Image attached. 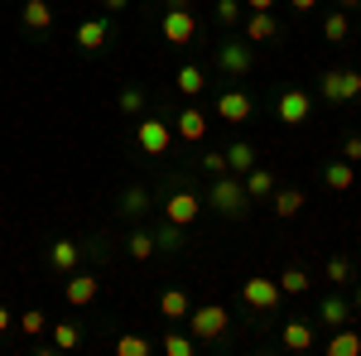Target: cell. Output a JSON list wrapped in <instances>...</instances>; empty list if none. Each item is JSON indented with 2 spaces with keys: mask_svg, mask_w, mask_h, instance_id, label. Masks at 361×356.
<instances>
[{
  "mask_svg": "<svg viewBox=\"0 0 361 356\" xmlns=\"http://www.w3.org/2000/svg\"><path fill=\"white\" fill-rule=\"evenodd\" d=\"M188 332H193L197 352L207 347V352H226L231 347V308L222 299H207V303H193V313L183 318Z\"/></svg>",
  "mask_w": 361,
  "mask_h": 356,
  "instance_id": "cell-1",
  "label": "cell"
},
{
  "mask_svg": "<svg viewBox=\"0 0 361 356\" xmlns=\"http://www.w3.org/2000/svg\"><path fill=\"white\" fill-rule=\"evenodd\" d=\"M202 202L217 212L222 221H246L250 217V192H246V183L236 178V173H222V178H207V192H202Z\"/></svg>",
  "mask_w": 361,
  "mask_h": 356,
  "instance_id": "cell-2",
  "label": "cell"
},
{
  "mask_svg": "<svg viewBox=\"0 0 361 356\" xmlns=\"http://www.w3.org/2000/svg\"><path fill=\"white\" fill-rule=\"evenodd\" d=\"M135 149L145 154V159H169V149H173V121H169V106L159 111H145V116H135Z\"/></svg>",
  "mask_w": 361,
  "mask_h": 356,
  "instance_id": "cell-3",
  "label": "cell"
},
{
  "mask_svg": "<svg viewBox=\"0 0 361 356\" xmlns=\"http://www.w3.org/2000/svg\"><path fill=\"white\" fill-rule=\"evenodd\" d=\"M236 299H241V308H246L255 323H270L279 313V303H284V294H279V284L270 274H250V279H241Z\"/></svg>",
  "mask_w": 361,
  "mask_h": 356,
  "instance_id": "cell-4",
  "label": "cell"
},
{
  "mask_svg": "<svg viewBox=\"0 0 361 356\" xmlns=\"http://www.w3.org/2000/svg\"><path fill=\"white\" fill-rule=\"evenodd\" d=\"M313 97L328 102V106L361 102V68H323V73H318V87H313Z\"/></svg>",
  "mask_w": 361,
  "mask_h": 356,
  "instance_id": "cell-5",
  "label": "cell"
},
{
  "mask_svg": "<svg viewBox=\"0 0 361 356\" xmlns=\"http://www.w3.org/2000/svg\"><path fill=\"white\" fill-rule=\"evenodd\" d=\"M212 63H217V73H222L226 82H241V78L255 73V44H250L246 34H241V39L226 34L222 44H217V54H212Z\"/></svg>",
  "mask_w": 361,
  "mask_h": 356,
  "instance_id": "cell-6",
  "label": "cell"
},
{
  "mask_svg": "<svg viewBox=\"0 0 361 356\" xmlns=\"http://www.w3.org/2000/svg\"><path fill=\"white\" fill-rule=\"evenodd\" d=\"M313 106H318V97H313L308 87H279L275 102H270V116H275V125L294 130V125H308Z\"/></svg>",
  "mask_w": 361,
  "mask_h": 356,
  "instance_id": "cell-7",
  "label": "cell"
},
{
  "mask_svg": "<svg viewBox=\"0 0 361 356\" xmlns=\"http://www.w3.org/2000/svg\"><path fill=\"white\" fill-rule=\"evenodd\" d=\"M116 39V15H87V20H78V29H73V44H78V54L87 58H102L106 49H111Z\"/></svg>",
  "mask_w": 361,
  "mask_h": 356,
  "instance_id": "cell-8",
  "label": "cell"
},
{
  "mask_svg": "<svg viewBox=\"0 0 361 356\" xmlns=\"http://www.w3.org/2000/svg\"><path fill=\"white\" fill-rule=\"evenodd\" d=\"M197 39H202V25H197L193 5H188V10H164V15H159V44H164V49H193Z\"/></svg>",
  "mask_w": 361,
  "mask_h": 356,
  "instance_id": "cell-9",
  "label": "cell"
},
{
  "mask_svg": "<svg viewBox=\"0 0 361 356\" xmlns=\"http://www.w3.org/2000/svg\"><path fill=\"white\" fill-rule=\"evenodd\" d=\"M212 111H217V121H226V125H250L255 121V92H246L241 82H226L212 97Z\"/></svg>",
  "mask_w": 361,
  "mask_h": 356,
  "instance_id": "cell-10",
  "label": "cell"
},
{
  "mask_svg": "<svg viewBox=\"0 0 361 356\" xmlns=\"http://www.w3.org/2000/svg\"><path fill=\"white\" fill-rule=\"evenodd\" d=\"M154 207H159V202H154V188H149V183H130V188H121V197H116V217L130 221V226H135V221H149Z\"/></svg>",
  "mask_w": 361,
  "mask_h": 356,
  "instance_id": "cell-11",
  "label": "cell"
},
{
  "mask_svg": "<svg viewBox=\"0 0 361 356\" xmlns=\"http://www.w3.org/2000/svg\"><path fill=\"white\" fill-rule=\"evenodd\" d=\"M352 318H357V313H352V294L328 284V294H318V313H313V323L333 332V328H347Z\"/></svg>",
  "mask_w": 361,
  "mask_h": 356,
  "instance_id": "cell-12",
  "label": "cell"
},
{
  "mask_svg": "<svg viewBox=\"0 0 361 356\" xmlns=\"http://www.w3.org/2000/svg\"><path fill=\"white\" fill-rule=\"evenodd\" d=\"M82 260H87V246H82V241H73V236H54V241H49V250H44L49 274H63V279L78 270Z\"/></svg>",
  "mask_w": 361,
  "mask_h": 356,
  "instance_id": "cell-13",
  "label": "cell"
},
{
  "mask_svg": "<svg viewBox=\"0 0 361 356\" xmlns=\"http://www.w3.org/2000/svg\"><path fill=\"white\" fill-rule=\"evenodd\" d=\"M169 121H173V140H183V145H202L207 140V116L197 111V102L169 106Z\"/></svg>",
  "mask_w": 361,
  "mask_h": 356,
  "instance_id": "cell-14",
  "label": "cell"
},
{
  "mask_svg": "<svg viewBox=\"0 0 361 356\" xmlns=\"http://www.w3.org/2000/svg\"><path fill=\"white\" fill-rule=\"evenodd\" d=\"M318 347V323L313 318H284L279 323V352H313Z\"/></svg>",
  "mask_w": 361,
  "mask_h": 356,
  "instance_id": "cell-15",
  "label": "cell"
},
{
  "mask_svg": "<svg viewBox=\"0 0 361 356\" xmlns=\"http://www.w3.org/2000/svg\"><path fill=\"white\" fill-rule=\"evenodd\" d=\"M241 29H246V39L255 44V49H260V44H279V39H284V25L275 20V10H246Z\"/></svg>",
  "mask_w": 361,
  "mask_h": 356,
  "instance_id": "cell-16",
  "label": "cell"
},
{
  "mask_svg": "<svg viewBox=\"0 0 361 356\" xmlns=\"http://www.w3.org/2000/svg\"><path fill=\"white\" fill-rule=\"evenodd\" d=\"M97 294H102V279L87 270H73L68 279H63V299H68V308H87V303H97Z\"/></svg>",
  "mask_w": 361,
  "mask_h": 356,
  "instance_id": "cell-17",
  "label": "cell"
},
{
  "mask_svg": "<svg viewBox=\"0 0 361 356\" xmlns=\"http://www.w3.org/2000/svg\"><path fill=\"white\" fill-rule=\"evenodd\" d=\"M20 29H25L29 39H49V29H54V5H49V0H25V5H20Z\"/></svg>",
  "mask_w": 361,
  "mask_h": 356,
  "instance_id": "cell-18",
  "label": "cell"
},
{
  "mask_svg": "<svg viewBox=\"0 0 361 356\" xmlns=\"http://www.w3.org/2000/svg\"><path fill=\"white\" fill-rule=\"evenodd\" d=\"M318 178L328 192H352L361 183V168L347 164V159H328V164H318Z\"/></svg>",
  "mask_w": 361,
  "mask_h": 356,
  "instance_id": "cell-19",
  "label": "cell"
},
{
  "mask_svg": "<svg viewBox=\"0 0 361 356\" xmlns=\"http://www.w3.org/2000/svg\"><path fill=\"white\" fill-rule=\"evenodd\" d=\"M149 231H154L159 255H178V250L188 246V226H178V221H169V217H149Z\"/></svg>",
  "mask_w": 361,
  "mask_h": 356,
  "instance_id": "cell-20",
  "label": "cell"
},
{
  "mask_svg": "<svg viewBox=\"0 0 361 356\" xmlns=\"http://www.w3.org/2000/svg\"><path fill=\"white\" fill-rule=\"evenodd\" d=\"M304 188H294V183H279L275 192H270V212H275L279 221H294L299 212H304Z\"/></svg>",
  "mask_w": 361,
  "mask_h": 356,
  "instance_id": "cell-21",
  "label": "cell"
},
{
  "mask_svg": "<svg viewBox=\"0 0 361 356\" xmlns=\"http://www.w3.org/2000/svg\"><path fill=\"white\" fill-rule=\"evenodd\" d=\"M154 308H159V318H164V323H183V318L193 313V299H188V289L169 284L164 294H159V303H154Z\"/></svg>",
  "mask_w": 361,
  "mask_h": 356,
  "instance_id": "cell-22",
  "label": "cell"
},
{
  "mask_svg": "<svg viewBox=\"0 0 361 356\" xmlns=\"http://www.w3.org/2000/svg\"><path fill=\"white\" fill-rule=\"evenodd\" d=\"M222 154H226V173H236V178H241L246 168L260 164V149H255V140H231Z\"/></svg>",
  "mask_w": 361,
  "mask_h": 356,
  "instance_id": "cell-23",
  "label": "cell"
},
{
  "mask_svg": "<svg viewBox=\"0 0 361 356\" xmlns=\"http://www.w3.org/2000/svg\"><path fill=\"white\" fill-rule=\"evenodd\" d=\"M241 183H246V192H250V202H270V192L279 188L275 168H265V164H255V168H246V173H241Z\"/></svg>",
  "mask_w": 361,
  "mask_h": 356,
  "instance_id": "cell-24",
  "label": "cell"
},
{
  "mask_svg": "<svg viewBox=\"0 0 361 356\" xmlns=\"http://www.w3.org/2000/svg\"><path fill=\"white\" fill-rule=\"evenodd\" d=\"M126 255H130L135 265H145V260H154V255H159V246H154V231H149L145 221H135V226H130V236H126Z\"/></svg>",
  "mask_w": 361,
  "mask_h": 356,
  "instance_id": "cell-25",
  "label": "cell"
},
{
  "mask_svg": "<svg viewBox=\"0 0 361 356\" xmlns=\"http://www.w3.org/2000/svg\"><path fill=\"white\" fill-rule=\"evenodd\" d=\"M149 111V92L140 82H126L121 92H116V116H126V121H135V116H145Z\"/></svg>",
  "mask_w": 361,
  "mask_h": 356,
  "instance_id": "cell-26",
  "label": "cell"
},
{
  "mask_svg": "<svg viewBox=\"0 0 361 356\" xmlns=\"http://www.w3.org/2000/svg\"><path fill=\"white\" fill-rule=\"evenodd\" d=\"M323 279H328L333 289H352V284H357V260H352V255H328Z\"/></svg>",
  "mask_w": 361,
  "mask_h": 356,
  "instance_id": "cell-27",
  "label": "cell"
},
{
  "mask_svg": "<svg viewBox=\"0 0 361 356\" xmlns=\"http://www.w3.org/2000/svg\"><path fill=\"white\" fill-rule=\"evenodd\" d=\"M323 44H347V39H352V10H328V15H323Z\"/></svg>",
  "mask_w": 361,
  "mask_h": 356,
  "instance_id": "cell-28",
  "label": "cell"
},
{
  "mask_svg": "<svg viewBox=\"0 0 361 356\" xmlns=\"http://www.w3.org/2000/svg\"><path fill=\"white\" fill-rule=\"evenodd\" d=\"M173 92H183V97H202L207 92V68H197V63H183L178 73H173Z\"/></svg>",
  "mask_w": 361,
  "mask_h": 356,
  "instance_id": "cell-29",
  "label": "cell"
},
{
  "mask_svg": "<svg viewBox=\"0 0 361 356\" xmlns=\"http://www.w3.org/2000/svg\"><path fill=\"white\" fill-rule=\"evenodd\" d=\"M275 284H279V294H284V299H299V294H308V284H313V279H308V270L299 265V260H289V265L279 270Z\"/></svg>",
  "mask_w": 361,
  "mask_h": 356,
  "instance_id": "cell-30",
  "label": "cell"
},
{
  "mask_svg": "<svg viewBox=\"0 0 361 356\" xmlns=\"http://www.w3.org/2000/svg\"><path fill=\"white\" fill-rule=\"evenodd\" d=\"M159 352L164 356H197V342H193V332H178V323H169L164 337H159Z\"/></svg>",
  "mask_w": 361,
  "mask_h": 356,
  "instance_id": "cell-31",
  "label": "cell"
},
{
  "mask_svg": "<svg viewBox=\"0 0 361 356\" xmlns=\"http://www.w3.org/2000/svg\"><path fill=\"white\" fill-rule=\"evenodd\" d=\"M49 332H54V347H58V352H78V347H82V323H78V318L49 323Z\"/></svg>",
  "mask_w": 361,
  "mask_h": 356,
  "instance_id": "cell-32",
  "label": "cell"
},
{
  "mask_svg": "<svg viewBox=\"0 0 361 356\" xmlns=\"http://www.w3.org/2000/svg\"><path fill=\"white\" fill-rule=\"evenodd\" d=\"M116 356H154V337H140V332H116Z\"/></svg>",
  "mask_w": 361,
  "mask_h": 356,
  "instance_id": "cell-33",
  "label": "cell"
},
{
  "mask_svg": "<svg viewBox=\"0 0 361 356\" xmlns=\"http://www.w3.org/2000/svg\"><path fill=\"white\" fill-rule=\"evenodd\" d=\"M183 168H193V173H202V178H222V173H226V154H222V149H202V154L188 159Z\"/></svg>",
  "mask_w": 361,
  "mask_h": 356,
  "instance_id": "cell-34",
  "label": "cell"
},
{
  "mask_svg": "<svg viewBox=\"0 0 361 356\" xmlns=\"http://www.w3.org/2000/svg\"><path fill=\"white\" fill-rule=\"evenodd\" d=\"M328 356H361V337L352 328H333V337H328Z\"/></svg>",
  "mask_w": 361,
  "mask_h": 356,
  "instance_id": "cell-35",
  "label": "cell"
},
{
  "mask_svg": "<svg viewBox=\"0 0 361 356\" xmlns=\"http://www.w3.org/2000/svg\"><path fill=\"white\" fill-rule=\"evenodd\" d=\"M212 15H217L222 29H236L241 20H246V5H241V0H212Z\"/></svg>",
  "mask_w": 361,
  "mask_h": 356,
  "instance_id": "cell-36",
  "label": "cell"
},
{
  "mask_svg": "<svg viewBox=\"0 0 361 356\" xmlns=\"http://www.w3.org/2000/svg\"><path fill=\"white\" fill-rule=\"evenodd\" d=\"M15 328H20V332H25V337H29V342H34L39 332L49 328V318H44V308H25V313L15 318Z\"/></svg>",
  "mask_w": 361,
  "mask_h": 356,
  "instance_id": "cell-37",
  "label": "cell"
},
{
  "mask_svg": "<svg viewBox=\"0 0 361 356\" xmlns=\"http://www.w3.org/2000/svg\"><path fill=\"white\" fill-rule=\"evenodd\" d=\"M342 159L361 168V135H347V140H342Z\"/></svg>",
  "mask_w": 361,
  "mask_h": 356,
  "instance_id": "cell-38",
  "label": "cell"
},
{
  "mask_svg": "<svg viewBox=\"0 0 361 356\" xmlns=\"http://www.w3.org/2000/svg\"><path fill=\"white\" fill-rule=\"evenodd\" d=\"M102 10H106V15H126V10H130V0H102Z\"/></svg>",
  "mask_w": 361,
  "mask_h": 356,
  "instance_id": "cell-39",
  "label": "cell"
},
{
  "mask_svg": "<svg viewBox=\"0 0 361 356\" xmlns=\"http://www.w3.org/2000/svg\"><path fill=\"white\" fill-rule=\"evenodd\" d=\"M318 5H323V0H289V10H294V15H308V10H318Z\"/></svg>",
  "mask_w": 361,
  "mask_h": 356,
  "instance_id": "cell-40",
  "label": "cell"
},
{
  "mask_svg": "<svg viewBox=\"0 0 361 356\" xmlns=\"http://www.w3.org/2000/svg\"><path fill=\"white\" fill-rule=\"evenodd\" d=\"M15 328V313H10V308H5V303H0V337H5V332Z\"/></svg>",
  "mask_w": 361,
  "mask_h": 356,
  "instance_id": "cell-41",
  "label": "cell"
},
{
  "mask_svg": "<svg viewBox=\"0 0 361 356\" xmlns=\"http://www.w3.org/2000/svg\"><path fill=\"white\" fill-rule=\"evenodd\" d=\"M241 5H246V10H275L279 0H241Z\"/></svg>",
  "mask_w": 361,
  "mask_h": 356,
  "instance_id": "cell-42",
  "label": "cell"
},
{
  "mask_svg": "<svg viewBox=\"0 0 361 356\" xmlns=\"http://www.w3.org/2000/svg\"><path fill=\"white\" fill-rule=\"evenodd\" d=\"M352 313L361 318V284H352Z\"/></svg>",
  "mask_w": 361,
  "mask_h": 356,
  "instance_id": "cell-43",
  "label": "cell"
},
{
  "mask_svg": "<svg viewBox=\"0 0 361 356\" xmlns=\"http://www.w3.org/2000/svg\"><path fill=\"white\" fill-rule=\"evenodd\" d=\"M193 0H164V10H188Z\"/></svg>",
  "mask_w": 361,
  "mask_h": 356,
  "instance_id": "cell-44",
  "label": "cell"
},
{
  "mask_svg": "<svg viewBox=\"0 0 361 356\" xmlns=\"http://www.w3.org/2000/svg\"><path fill=\"white\" fill-rule=\"evenodd\" d=\"M337 10H361V0H337Z\"/></svg>",
  "mask_w": 361,
  "mask_h": 356,
  "instance_id": "cell-45",
  "label": "cell"
}]
</instances>
